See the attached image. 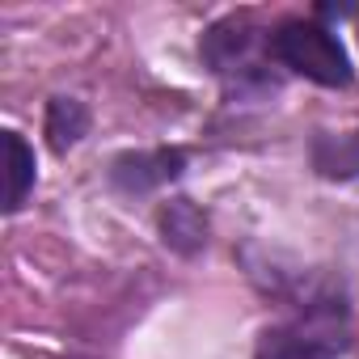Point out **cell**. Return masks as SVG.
Wrapping results in <instances>:
<instances>
[{
	"label": "cell",
	"instance_id": "6da1fadb",
	"mask_svg": "<svg viewBox=\"0 0 359 359\" xmlns=\"http://www.w3.org/2000/svg\"><path fill=\"white\" fill-rule=\"evenodd\" d=\"M342 351H346L342 304H313L309 313L258 338V359H338Z\"/></svg>",
	"mask_w": 359,
	"mask_h": 359
},
{
	"label": "cell",
	"instance_id": "7a4b0ae2",
	"mask_svg": "<svg viewBox=\"0 0 359 359\" xmlns=\"http://www.w3.org/2000/svg\"><path fill=\"white\" fill-rule=\"evenodd\" d=\"M271 47H275V55H279L292 72H300V76H309V81H317V85L338 89V85L351 81V64H346L342 43H338L325 26H317V22H300V18L283 22V26L271 34Z\"/></svg>",
	"mask_w": 359,
	"mask_h": 359
},
{
	"label": "cell",
	"instance_id": "3957f363",
	"mask_svg": "<svg viewBox=\"0 0 359 359\" xmlns=\"http://www.w3.org/2000/svg\"><path fill=\"white\" fill-rule=\"evenodd\" d=\"M182 152L177 148H161V152H135V156H118L114 161V182L123 191H152L161 182H169V177L182 173Z\"/></svg>",
	"mask_w": 359,
	"mask_h": 359
},
{
	"label": "cell",
	"instance_id": "277c9868",
	"mask_svg": "<svg viewBox=\"0 0 359 359\" xmlns=\"http://www.w3.org/2000/svg\"><path fill=\"white\" fill-rule=\"evenodd\" d=\"M5 212H18L34 187V152L18 131H5Z\"/></svg>",
	"mask_w": 359,
	"mask_h": 359
},
{
	"label": "cell",
	"instance_id": "5b68a950",
	"mask_svg": "<svg viewBox=\"0 0 359 359\" xmlns=\"http://www.w3.org/2000/svg\"><path fill=\"white\" fill-rule=\"evenodd\" d=\"M161 233H165V241L173 245V250H199L208 237V224H203V216L187 203V199H177V203H169L165 212H161Z\"/></svg>",
	"mask_w": 359,
	"mask_h": 359
},
{
	"label": "cell",
	"instance_id": "8992f818",
	"mask_svg": "<svg viewBox=\"0 0 359 359\" xmlns=\"http://www.w3.org/2000/svg\"><path fill=\"white\" fill-rule=\"evenodd\" d=\"M313 161L325 177H355L359 173V131L351 135H321L313 144Z\"/></svg>",
	"mask_w": 359,
	"mask_h": 359
},
{
	"label": "cell",
	"instance_id": "52a82bcc",
	"mask_svg": "<svg viewBox=\"0 0 359 359\" xmlns=\"http://www.w3.org/2000/svg\"><path fill=\"white\" fill-rule=\"evenodd\" d=\"M85 106L72 102V97H55L51 110H47V135H51V148L55 152H68L81 135H85Z\"/></svg>",
	"mask_w": 359,
	"mask_h": 359
}]
</instances>
